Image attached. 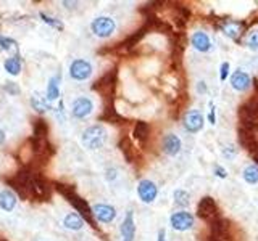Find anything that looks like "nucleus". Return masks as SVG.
Here are the masks:
<instances>
[{"mask_svg":"<svg viewBox=\"0 0 258 241\" xmlns=\"http://www.w3.org/2000/svg\"><path fill=\"white\" fill-rule=\"evenodd\" d=\"M56 190H58L61 195L68 199V203L76 209L78 214L83 217L84 220H87L91 225H94V212L92 209L89 207V204L86 203V199L81 198L78 193H75L71 187H67V185H61V183H56Z\"/></svg>","mask_w":258,"mask_h":241,"instance_id":"nucleus-1","label":"nucleus"},{"mask_svg":"<svg viewBox=\"0 0 258 241\" xmlns=\"http://www.w3.org/2000/svg\"><path fill=\"white\" fill-rule=\"evenodd\" d=\"M108 140L107 129L100 124L87 127L81 135V143L86 150H100Z\"/></svg>","mask_w":258,"mask_h":241,"instance_id":"nucleus-2","label":"nucleus"},{"mask_svg":"<svg viewBox=\"0 0 258 241\" xmlns=\"http://www.w3.org/2000/svg\"><path fill=\"white\" fill-rule=\"evenodd\" d=\"M116 29V24L110 16H97V18L91 23V31L94 32V36L100 39L110 37Z\"/></svg>","mask_w":258,"mask_h":241,"instance_id":"nucleus-3","label":"nucleus"},{"mask_svg":"<svg viewBox=\"0 0 258 241\" xmlns=\"http://www.w3.org/2000/svg\"><path fill=\"white\" fill-rule=\"evenodd\" d=\"M197 215L200 219H204L205 222L212 223L215 222L218 217V207H216V203L212 196H204L200 201H199V206H197Z\"/></svg>","mask_w":258,"mask_h":241,"instance_id":"nucleus-4","label":"nucleus"},{"mask_svg":"<svg viewBox=\"0 0 258 241\" xmlns=\"http://www.w3.org/2000/svg\"><path fill=\"white\" fill-rule=\"evenodd\" d=\"M169 225L177 231H187L194 227V215L187 211H177L169 217Z\"/></svg>","mask_w":258,"mask_h":241,"instance_id":"nucleus-5","label":"nucleus"},{"mask_svg":"<svg viewBox=\"0 0 258 241\" xmlns=\"http://www.w3.org/2000/svg\"><path fill=\"white\" fill-rule=\"evenodd\" d=\"M70 76L75 80H87L92 76V64L86 60H75L70 64Z\"/></svg>","mask_w":258,"mask_h":241,"instance_id":"nucleus-6","label":"nucleus"},{"mask_svg":"<svg viewBox=\"0 0 258 241\" xmlns=\"http://www.w3.org/2000/svg\"><path fill=\"white\" fill-rule=\"evenodd\" d=\"M137 195H139L141 201H144V203H153V201L157 199L158 196V187L155 183H153L152 180L149 179H144L139 182V185H137Z\"/></svg>","mask_w":258,"mask_h":241,"instance_id":"nucleus-7","label":"nucleus"},{"mask_svg":"<svg viewBox=\"0 0 258 241\" xmlns=\"http://www.w3.org/2000/svg\"><path fill=\"white\" fill-rule=\"evenodd\" d=\"M92 109H94V103L91 98H87V96H79V98H76L71 104L73 116L78 117V119L87 117L92 112Z\"/></svg>","mask_w":258,"mask_h":241,"instance_id":"nucleus-8","label":"nucleus"},{"mask_svg":"<svg viewBox=\"0 0 258 241\" xmlns=\"http://www.w3.org/2000/svg\"><path fill=\"white\" fill-rule=\"evenodd\" d=\"M204 124H205L204 114H202V112L197 111V109L189 111L187 114H185V117H184V129L187 132H190V134L200 132L202 129H204Z\"/></svg>","mask_w":258,"mask_h":241,"instance_id":"nucleus-9","label":"nucleus"},{"mask_svg":"<svg viewBox=\"0 0 258 241\" xmlns=\"http://www.w3.org/2000/svg\"><path fill=\"white\" fill-rule=\"evenodd\" d=\"M252 85V77L244 69H237L231 74V87L237 92H245Z\"/></svg>","mask_w":258,"mask_h":241,"instance_id":"nucleus-10","label":"nucleus"},{"mask_svg":"<svg viewBox=\"0 0 258 241\" xmlns=\"http://www.w3.org/2000/svg\"><path fill=\"white\" fill-rule=\"evenodd\" d=\"M92 212L95 219L102 223H110L116 217V209L110 204H94Z\"/></svg>","mask_w":258,"mask_h":241,"instance_id":"nucleus-11","label":"nucleus"},{"mask_svg":"<svg viewBox=\"0 0 258 241\" xmlns=\"http://www.w3.org/2000/svg\"><path fill=\"white\" fill-rule=\"evenodd\" d=\"M161 148L168 156H176L182 148L181 139L176 134H166L163 137V142H161Z\"/></svg>","mask_w":258,"mask_h":241,"instance_id":"nucleus-12","label":"nucleus"},{"mask_svg":"<svg viewBox=\"0 0 258 241\" xmlns=\"http://www.w3.org/2000/svg\"><path fill=\"white\" fill-rule=\"evenodd\" d=\"M190 44L194 45V48L202 53H207L212 50V39L208 37L207 32L204 31H197L194 32L192 37H190Z\"/></svg>","mask_w":258,"mask_h":241,"instance_id":"nucleus-13","label":"nucleus"},{"mask_svg":"<svg viewBox=\"0 0 258 241\" xmlns=\"http://www.w3.org/2000/svg\"><path fill=\"white\" fill-rule=\"evenodd\" d=\"M119 233L123 236V241H133L136 235V225H134V214L133 211H127L123 223L119 227Z\"/></svg>","mask_w":258,"mask_h":241,"instance_id":"nucleus-14","label":"nucleus"},{"mask_svg":"<svg viewBox=\"0 0 258 241\" xmlns=\"http://www.w3.org/2000/svg\"><path fill=\"white\" fill-rule=\"evenodd\" d=\"M115 71H111L108 72V74H105L103 77H100L97 82L92 85V90H97V92H100V93H107L110 88L113 87V84H115Z\"/></svg>","mask_w":258,"mask_h":241,"instance_id":"nucleus-15","label":"nucleus"},{"mask_svg":"<svg viewBox=\"0 0 258 241\" xmlns=\"http://www.w3.org/2000/svg\"><path fill=\"white\" fill-rule=\"evenodd\" d=\"M63 225H64V228L78 231V230H81V228L84 227V219L78 212H70V214L64 215Z\"/></svg>","mask_w":258,"mask_h":241,"instance_id":"nucleus-16","label":"nucleus"},{"mask_svg":"<svg viewBox=\"0 0 258 241\" xmlns=\"http://www.w3.org/2000/svg\"><path fill=\"white\" fill-rule=\"evenodd\" d=\"M16 201L18 199H16L13 191H10V190L0 191V209H4L7 212H12L16 207Z\"/></svg>","mask_w":258,"mask_h":241,"instance_id":"nucleus-17","label":"nucleus"},{"mask_svg":"<svg viewBox=\"0 0 258 241\" xmlns=\"http://www.w3.org/2000/svg\"><path fill=\"white\" fill-rule=\"evenodd\" d=\"M221 31L226 37L236 40L242 32V24L237 21H224V23H221Z\"/></svg>","mask_w":258,"mask_h":241,"instance_id":"nucleus-18","label":"nucleus"},{"mask_svg":"<svg viewBox=\"0 0 258 241\" xmlns=\"http://www.w3.org/2000/svg\"><path fill=\"white\" fill-rule=\"evenodd\" d=\"M60 98V74H56L53 77L48 79L47 85V100L55 101Z\"/></svg>","mask_w":258,"mask_h":241,"instance_id":"nucleus-19","label":"nucleus"},{"mask_svg":"<svg viewBox=\"0 0 258 241\" xmlns=\"http://www.w3.org/2000/svg\"><path fill=\"white\" fill-rule=\"evenodd\" d=\"M31 106L32 109H36L37 112H45L50 109V103H48L47 96H42L40 93L34 92L31 96Z\"/></svg>","mask_w":258,"mask_h":241,"instance_id":"nucleus-20","label":"nucleus"},{"mask_svg":"<svg viewBox=\"0 0 258 241\" xmlns=\"http://www.w3.org/2000/svg\"><path fill=\"white\" fill-rule=\"evenodd\" d=\"M4 68H5V71L8 72V74L18 76L20 71H21V58H20V55H13V56H10V58H7L5 63H4Z\"/></svg>","mask_w":258,"mask_h":241,"instance_id":"nucleus-21","label":"nucleus"},{"mask_svg":"<svg viewBox=\"0 0 258 241\" xmlns=\"http://www.w3.org/2000/svg\"><path fill=\"white\" fill-rule=\"evenodd\" d=\"M173 199H174V204L179 206V207H187L190 204V195H189V191L184 190V188L174 190Z\"/></svg>","mask_w":258,"mask_h":241,"instance_id":"nucleus-22","label":"nucleus"},{"mask_svg":"<svg viewBox=\"0 0 258 241\" xmlns=\"http://www.w3.org/2000/svg\"><path fill=\"white\" fill-rule=\"evenodd\" d=\"M242 177H244V180L250 185H255L258 183V166L256 164H250L244 169V172H242Z\"/></svg>","mask_w":258,"mask_h":241,"instance_id":"nucleus-23","label":"nucleus"},{"mask_svg":"<svg viewBox=\"0 0 258 241\" xmlns=\"http://www.w3.org/2000/svg\"><path fill=\"white\" fill-rule=\"evenodd\" d=\"M0 48L2 50H8V52H15V55H18V44L16 40L10 39V37H5L0 34Z\"/></svg>","mask_w":258,"mask_h":241,"instance_id":"nucleus-24","label":"nucleus"},{"mask_svg":"<svg viewBox=\"0 0 258 241\" xmlns=\"http://www.w3.org/2000/svg\"><path fill=\"white\" fill-rule=\"evenodd\" d=\"M134 137L137 140H147V137H149V124L147 123H137L136 127H134Z\"/></svg>","mask_w":258,"mask_h":241,"instance_id":"nucleus-25","label":"nucleus"},{"mask_svg":"<svg viewBox=\"0 0 258 241\" xmlns=\"http://www.w3.org/2000/svg\"><path fill=\"white\" fill-rule=\"evenodd\" d=\"M245 44H247V47L250 48V50H258V29L250 32V34L247 36Z\"/></svg>","mask_w":258,"mask_h":241,"instance_id":"nucleus-26","label":"nucleus"},{"mask_svg":"<svg viewBox=\"0 0 258 241\" xmlns=\"http://www.w3.org/2000/svg\"><path fill=\"white\" fill-rule=\"evenodd\" d=\"M40 16V20H42L45 24H48V26H52V28H55V29H63V24H61V21H58L56 18H50V16H47L45 13H40L39 15Z\"/></svg>","mask_w":258,"mask_h":241,"instance_id":"nucleus-27","label":"nucleus"},{"mask_svg":"<svg viewBox=\"0 0 258 241\" xmlns=\"http://www.w3.org/2000/svg\"><path fill=\"white\" fill-rule=\"evenodd\" d=\"M221 153H223V156H224L226 159H232L234 155L237 153V148L234 147V145H226V147H223Z\"/></svg>","mask_w":258,"mask_h":241,"instance_id":"nucleus-28","label":"nucleus"},{"mask_svg":"<svg viewBox=\"0 0 258 241\" xmlns=\"http://www.w3.org/2000/svg\"><path fill=\"white\" fill-rule=\"evenodd\" d=\"M228 76H229V63L224 61L220 66V80L221 82H224V80L228 79Z\"/></svg>","mask_w":258,"mask_h":241,"instance_id":"nucleus-29","label":"nucleus"},{"mask_svg":"<svg viewBox=\"0 0 258 241\" xmlns=\"http://www.w3.org/2000/svg\"><path fill=\"white\" fill-rule=\"evenodd\" d=\"M5 90L10 93V95H18L21 90H20V87L18 84H15V82H7L5 84Z\"/></svg>","mask_w":258,"mask_h":241,"instance_id":"nucleus-30","label":"nucleus"},{"mask_svg":"<svg viewBox=\"0 0 258 241\" xmlns=\"http://www.w3.org/2000/svg\"><path fill=\"white\" fill-rule=\"evenodd\" d=\"M208 106H210V112H208V120H210V124H216V109H215V103H213V101H210V103H208Z\"/></svg>","mask_w":258,"mask_h":241,"instance_id":"nucleus-31","label":"nucleus"},{"mask_svg":"<svg viewBox=\"0 0 258 241\" xmlns=\"http://www.w3.org/2000/svg\"><path fill=\"white\" fill-rule=\"evenodd\" d=\"M215 175L220 177V179H226L228 177V172H226V169L221 167V166H215Z\"/></svg>","mask_w":258,"mask_h":241,"instance_id":"nucleus-32","label":"nucleus"},{"mask_svg":"<svg viewBox=\"0 0 258 241\" xmlns=\"http://www.w3.org/2000/svg\"><path fill=\"white\" fill-rule=\"evenodd\" d=\"M105 177H107V180H115L116 179V169L115 167H110L107 169V172H105Z\"/></svg>","mask_w":258,"mask_h":241,"instance_id":"nucleus-33","label":"nucleus"},{"mask_svg":"<svg viewBox=\"0 0 258 241\" xmlns=\"http://www.w3.org/2000/svg\"><path fill=\"white\" fill-rule=\"evenodd\" d=\"M63 108H64V104H63V101L60 100V101H58V108H56L55 112H56V116H58L61 120L64 119V109H63Z\"/></svg>","mask_w":258,"mask_h":241,"instance_id":"nucleus-34","label":"nucleus"},{"mask_svg":"<svg viewBox=\"0 0 258 241\" xmlns=\"http://www.w3.org/2000/svg\"><path fill=\"white\" fill-rule=\"evenodd\" d=\"M197 92L199 93H205L207 92V84L204 82V80H200V82L197 84Z\"/></svg>","mask_w":258,"mask_h":241,"instance_id":"nucleus-35","label":"nucleus"},{"mask_svg":"<svg viewBox=\"0 0 258 241\" xmlns=\"http://www.w3.org/2000/svg\"><path fill=\"white\" fill-rule=\"evenodd\" d=\"M157 241H166V230H165V228H161V230L158 231V238H157Z\"/></svg>","mask_w":258,"mask_h":241,"instance_id":"nucleus-36","label":"nucleus"},{"mask_svg":"<svg viewBox=\"0 0 258 241\" xmlns=\"http://www.w3.org/2000/svg\"><path fill=\"white\" fill-rule=\"evenodd\" d=\"M2 143H5V132L0 129V145H2Z\"/></svg>","mask_w":258,"mask_h":241,"instance_id":"nucleus-37","label":"nucleus"},{"mask_svg":"<svg viewBox=\"0 0 258 241\" xmlns=\"http://www.w3.org/2000/svg\"><path fill=\"white\" fill-rule=\"evenodd\" d=\"M0 241H5V239H0Z\"/></svg>","mask_w":258,"mask_h":241,"instance_id":"nucleus-38","label":"nucleus"}]
</instances>
